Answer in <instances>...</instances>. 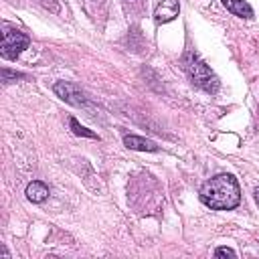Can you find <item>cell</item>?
<instances>
[{
  "instance_id": "6da1fadb",
  "label": "cell",
  "mask_w": 259,
  "mask_h": 259,
  "mask_svg": "<svg viewBox=\"0 0 259 259\" xmlns=\"http://www.w3.org/2000/svg\"><path fill=\"white\" fill-rule=\"evenodd\" d=\"M198 196L212 210H231L241 202V188L231 174H217L200 186Z\"/></svg>"
},
{
  "instance_id": "7a4b0ae2",
  "label": "cell",
  "mask_w": 259,
  "mask_h": 259,
  "mask_svg": "<svg viewBox=\"0 0 259 259\" xmlns=\"http://www.w3.org/2000/svg\"><path fill=\"white\" fill-rule=\"evenodd\" d=\"M182 65H184V71H186V75L190 77V81L196 85V87H200L202 91H206V93H217L219 91V77L210 71V67L204 63V61H200L194 53H186L184 55V59H182Z\"/></svg>"
},
{
  "instance_id": "3957f363",
  "label": "cell",
  "mask_w": 259,
  "mask_h": 259,
  "mask_svg": "<svg viewBox=\"0 0 259 259\" xmlns=\"http://www.w3.org/2000/svg\"><path fill=\"white\" fill-rule=\"evenodd\" d=\"M0 30H2V47H0V55L4 59H16L26 47H28V36L18 30L16 26L8 24V22H2L0 24Z\"/></svg>"
},
{
  "instance_id": "277c9868",
  "label": "cell",
  "mask_w": 259,
  "mask_h": 259,
  "mask_svg": "<svg viewBox=\"0 0 259 259\" xmlns=\"http://www.w3.org/2000/svg\"><path fill=\"white\" fill-rule=\"evenodd\" d=\"M53 89H55V93L63 101H67L71 105H85V95L81 93V89L75 83H71V81H59V83H55Z\"/></svg>"
},
{
  "instance_id": "5b68a950",
  "label": "cell",
  "mask_w": 259,
  "mask_h": 259,
  "mask_svg": "<svg viewBox=\"0 0 259 259\" xmlns=\"http://www.w3.org/2000/svg\"><path fill=\"white\" fill-rule=\"evenodd\" d=\"M180 12V4L178 0H160V4L156 6L154 10V20L158 24H164V22H170L178 16Z\"/></svg>"
},
{
  "instance_id": "8992f818",
  "label": "cell",
  "mask_w": 259,
  "mask_h": 259,
  "mask_svg": "<svg viewBox=\"0 0 259 259\" xmlns=\"http://www.w3.org/2000/svg\"><path fill=\"white\" fill-rule=\"evenodd\" d=\"M123 144L130 150H138V152H156L158 150V146L152 140H146L142 136H125L123 138Z\"/></svg>"
},
{
  "instance_id": "52a82bcc",
  "label": "cell",
  "mask_w": 259,
  "mask_h": 259,
  "mask_svg": "<svg viewBox=\"0 0 259 259\" xmlns=\"http://www.w3.org/2000/svg\"><path fill=\"white\" fill-rule=\"evenodd\" d=\"M26 198L30 202H45L49 198V188L45 182L40 180H32L28 186H26Z\"/></svg>"
},
{
  "instance_id": "ba28073f",
  "label": "cell",
  "mask_w": 259,
  "mask_h": 259,
  "mask_svg": "<svg viewBox=\"0 0 259 259\" xmlns=\"http://www.w3.org/2000/svg\"><path fill=\"white\" fill-rule=\"evenodd\" d=\"M225 4V8L229 12H233L235 16H241V18H253V8L249 6V2L245 0H221Z\"/></svg>"
},
{
  "instance_id": "9c48e42d",
  "label": "cell",
  "mask_w": 259,
  "mask_h": 259,
  "mask_svg": "<svg viewBox=\"0 0 259 259\" xmlns=\"http://www.w3.org/2000/svg\"><path fill=\"white\" fill-rule=\"evenodd\" d=\"M69 123H71V130H73V134H75V136H83V138H91V140H99L95 132H91V130H87V127H83L75 117H71V119H69Z\"/></svg>"
},
{
  "instance_id": "30bf717a",
  "label": "cell",
  "mask_w": 259,
  "mask_h": 259,
  "mask_svg": "<svg viewBox=\"0 0 259 259\" xmlns=\"http://www.w3.org/2000/svg\"><path fill=\"white\" fill-rule=\"evenodd\" d=\"M24 75L22 73H16V71H10V69H2V81L4 83H10L12 79H22Z\"/></svg>"
},
{
  "instance_id": "8fae6325",
  "label": "cell",
  "mask_w": 259,
  "mask_h": 259,
  "mask_svg": "<svg viewBox=\"0 0 259 259\" xmlns=\"http://www.w3.org/2000/svg\"><path fill=\"white\" fill-rule=\"evenodd\" d=\"M214 257H237V253L229 247H219V249H214Z\"/></svg>"
},
{
  "instance_id": "7c38bea8",
  "label": "cell",
  "mask_w": 259,
  "mask_h": 259,
  "mask_svg": "<svg viewBox=\"0 0 259 259\" xmlns=\"http://www.w3.org/2000/svg\"><path fill=\"white\" fill-rule=\"evenodd\" d=\"M253 194H255V200H257V202H259V186H257V188H255V192H253Z\"/></svg>"
}]
</instances>
